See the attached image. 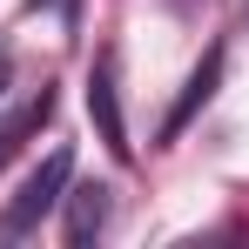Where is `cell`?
<instances>
[{"label":"cell","instance_id":"6da1fadb","mask_svg":"<svg viewBox=\"0 0 249 249\" xmlns=\"http://www.w3.org/2000/svg\"><path fill=\"white\" fill-rule=\"evenodd\" d=\"M68 182H74V155L68 148H54L27 182H20V196L7 202V215H0V243H20V236H34L47 215L61 209V196H68Z\"/></svg>","mask_w":249,"mask_h":249},{"label":"cell","instance_id":"277c9868","mask_svg":"<svg viewBox=\"0 0 249 249\" xmlns=\"http://www.w3.org/2000/svg\"><path fill=\"white\" fill-rule=\"evenodd\" d=\"M61 202H68V243H74V249H88V243H94V236L108 229V209H115L101 182H81V189L68 182V196H61Z\"/></svg>","mask_w":249,"mask_h":249},{"label":"cell","instance_id":"52a82bcc","mask_svg":"<svg viewBox=\"0 0 249 249\" xmlns=\"http://www.w3.org/2000/svg\"><path fill=\"white\" fill-rule=\"evenodd\" d=\"M7 155H14V142H7V128H0V162H7Z\"/></svg>","mask_w":249,"mask_h":249},{"label":"cell","instance_id":"5b68a950","mask_svg":"<svg viewBox=\"0 0 249 249\" xmlns=\"http://www.w3.org/2000/svg\"><path fill=\"white\" fill-rule=\"evenodd\" d=\"M7 88H14V47L0 41V94H7Z\"/></svg>","mask_w":249,"mask_h":249},{"label":"cell","instance_id":"7a4b0ae2","mask_svg":"<svg viewBox=\"0 0 249 249\" xmlns=\"http://www.w3.org/2000/svg\"><path fill=\"white\" fill-rule=\"evenodd\" d=\"M222 68H229V47L215 41V47L202 54V61H196V74L182 81V94H175V108L162 115V142H175V135H182V128L196 122V115H202L209 101H215V88H222Z\"/></svg>","mask_w":249,"mask_h":249},{"label":"cell","instance_id":"8992f818","mask_svg":"<svg viewBox=\"0 0 249 249\" xmlns=\"http://www.w3.org/2000/svg\"><path fill=\"white\" fill-rule=\"evenodd\" d=\"M34 7H61V14H74V0H34Z\"/></svg>","mask_w":249,"mask_h":249},{"label":"cell","instance_id":"3957f363","mask_svg":"<svg viewBox=\"0 0 249 249\" xmlns=\"http://www.w3.org/2000/svg\"><path fill=\"white\" fill-rule=\"evenodd\" d=\"M88 115H94V128H101L108 155H115V162H128V155H135V142H128L122 94H115V54H101V61H94V74H88Z\"/></svg>","mask_w":249,"mask_h":249}]
</instances>
